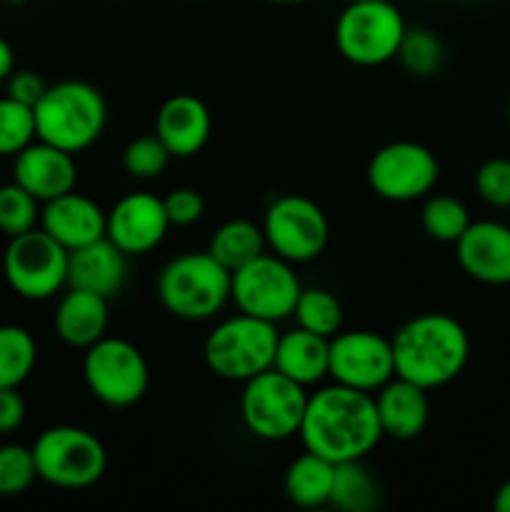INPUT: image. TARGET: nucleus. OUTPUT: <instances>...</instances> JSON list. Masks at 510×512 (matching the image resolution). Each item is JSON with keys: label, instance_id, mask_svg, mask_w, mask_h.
I'll list each match as a JSON object with an SVG mask.
<instances>
[{"label": "nucleus", "instance_id": "nucleus-1", "mask_svg": "<svg viewBox=\"0 0 510 512\" xmlns=\"http://www.w3.org/2000/svg\"><path fill=\"white\" fill-rule=\"evenodd\" d=\"M305 450L330 460H363L383 438L375 398L348 385H330L310 395L298 430Z\"/></svg>", "mask_w": 510, "mask_h": 512}, {"label": "nucleus", "instance_id": "nucleus-2", "mask_svg": "<svg viewBox=\"0 0 510 512\" xmlns=\"http://www.w3.org/2000/svg\"><path fill=\"white\" fill-rule=\"evenodd\" d=\"M395 375L423 390L443 388L463 373L470 340L463 325L443 313H423L403 325L390 340Z\"/></svg>", "mask_w": 510, "mask_h": 512}, {"label": "nucleus", "instance_id": "nucleus-3", "mask_svg": "<svg viewBox=\"0 0 510 512\" xmlns=\"http://www.w3.org/2000/svg\"><path fill=\"white\" fill-rule=\"evenodd\" d=\"M33 113L38 140L75 155L103 135L108 105L90 83L63 80L45 88L43 98L33 105Z\"/></svg>", "mask_w": 510, "mask_h": 512}, {"label": "nucleus", "instance_id": "nucleus-4", "mask_svg": "<svg viewBox=\"0 0 510 512\" xmlns=\"http://www.w3.org/2000/svg\"><path fill=\"white\" fill-rule=\"evenodd\" d=\"M230 270L213 255L183 253L158 275V298L180 320H208L230 300Z\"/></svg>", "mask_w": 510, "mask_h": 512}, {"label": "nucleus", "instance_id": "nucleus-5", "mask_svg": "<svg viewBox=\"0 0 510 512\" xmlns=\"http://www.w3.org/2000/svg\"><path fill=\"white\" fill-rule=\"evenodd\" d=\"M278 338L275 323L238 313L215 325L213 333L205 338V365L218 378L245 383L273 368Z\"/></svg>", "mask_w": 510, "mask_h": 512}, {"label": "nucleus", "instance_id": "nucleus-6", "mask_svg": "<svg viewBox=\"0 0 510 512\" xmlns=\"http://www.w3.org/2000/svg\"><path fill=\"white\" fill-rule=\"evenodd\" d=\"M405 20L390 0H348L335 23L340 55L360 68H375L398 58Z\"/></svg>", "mask_w": 510, "mask_h": 512}, {"label": "nucleus", "instance_id": "nucleus-7", "mask_svg": "<svg viewBox=\"0 0 510 512\" xmlns=\"http://www.w3.org/2000/svg\"><path fill=\"white\" fill-rule=\"evenodd\" d=\"M38 478L63 490H83L98 483L108 468V453L93 433L75 425H55L33 443Z\"/></svg>", "mask_w": 510, "mask_h": 512}, {"label": "nucleus", "instance_id": "nucleus-8", "mask_svg": "<svg viewBox=\"0 0 510 512\" xmlns=\"http://www.w3.org/2000/svg\"><path fill=\"white\" fill-rule=\"evenodd\" d=\"M308 395L305 388L275 368L258 373L245 380L240 395V415L255 438L260 440H288L293 438L303 423Z\"/></svg>", "mask_w": 510, "mask_h": 512}, {"label": "nucleus", "instance_id": "nucleus-9", "mask_svg": "<svg viewBox=\"0 0 510 512\" xmlns=\"http://www.w3.org/2000/svg\"><path fill=\"white\" fill-rule=\"evenodd\" d=\"M83 378L93 398L108 408H130L145 395L150 370L143 353L123 338H100L85 348Z\"/></svg>", "mask_w": 510, "mask_h": 512}, {"label": "nucleus", "instance_id": "nucleus-10", "mask_svg": "<svg viewBox=\"0 0 510 512\" xmlns=\"http://www.w3.org/2000/svg\"><path fill=\"white\" fill-rule=\"evenodd\" d=\"M10 290L25 300H48L68 285V250L43 228L10 238L3 255Z\"/></svg>", "mask_w": 510, "mask_h": 512}, {"label": "nucleus", "instance_id": "nucleus-11", "mask_svg": "<svg viewBox=\"0 0 510 512\" xmlns=\"http://www.w3.org/2000/svg\"><path fill=\"white\" fill-rule=\"evenodd\" d=\"M300 290L298 275L278 255H258L230 275V298L240 313L268 323H280L293 315Z\"/></svg>", "mask_w": 510, "mask_h": 512}, {"label": "nucleus", "instance_id": "nucleus-12", "mask_svg": "<svg viewBox=\"0 0 510 512\" xmlns=\"http://www.w3.org/2000/svg\"><path fill=\"white\" fill-rule=\"evenodd\" d=\"M265 243L288 263L315 260L328 245L330 225L323 208L303 195H283L273 200L263 218Z\"/></svg>", "mask_w": 510, "mask_h": 512}, {"label": "nucleus", "instance_id": "nucleus-13", "mask_svg": "<svg viewBox=\"0 0 510 512\" xmlns=\"http://www.w3.org/2000/svg\"><path fill=\"white\" fill-rule=\"evenodd\" d=\"M440 163L433 150L413 140L388 143L370 158L368 183L375 195L390 203H410L435 188Z\"/></svg>", "mask_w": 510, "mask_h": 512}, {"label": "nucleus", "instance_id": "nucleus-14", "mask_svg": "<svg viewBox=\"0 0 510 512\" xmlns=\"http://www.w3.org/2000/svg\"><path fill=\"white\" fill-rule=\"evenodd\" d=\"M330 378L348 388L375 393L395 378L393 345L370 330L335 333L330 338Z\"/></svg>", "mask_w": 510, "mask_h": 512}, {"label": "nucleus", "instance_id": "nucleus-15", "mask_svg": "<svg viewBox=\"0 0 510 512\" xmlns=\"http://www.w3.org/2000/svg\"><path fill=\"white\" fill-rule=\"evenodd\" d=\"M170 228L163 198L150 193H130L108 213L105 238L113 240L125 255H145L163 243Z\"/></svg>", "mask_w": 510, "mask_h": 512}, {"label": "nucleus", "instance_id": "nucleus-16", "mask_svg": "<svg viewBox=\"0 0 510 512\" xmlns=\"http://www.w3.org/2000/svg\"><path fill=\"white\" fill-rule=\"evenodd\" d=\"M13 180L20 188L28 190L38 203H48V200L75 190L78 165L68 150H60L55 145L43 143V140H38V143L33 140L28 148L15 155Z\"/></svg>", "mask_w": 510, "mask_h": 512}, {"label": "nucleus", "instance_id": "nucleus-17", "mask_svg": "<svg viewBox=\"0 0 510 512\" xmlns=\"http://www.w3.org/2000/svg\"><path fill=\"white\" fill-rule=\"evenodd\" d=\"M465 273L485 285L510 283V228L495 220H478L455 243Z\"/></svg>", "mask_w": 510, "mask_h": 512}, {"label": "nucleus", "instance_id": "nucleus-18", "mask_svg": "<svg viewBox=\"0 0 510 512\" xmlns=\"http://www.w3.org/2000/svg\"><path fill=\"white\" fill-rule=\"evenodd\" d=\"M105 223L108 215L100 210V205L75 190L48 200L40 210V228L58 240L68 253L105 238Z\"/></svg>", "mask_w": 510, "mask_h": 512}, {"label": "nucleus", "instance_id": "nucleus-19", "mask_svg": "<svg viewBox=\"0 0 510 512\" xmlns=\"http://www.w3.org/2000/svg\"><path fill=\"white\" fill-rule=\"evenodd\" d=\"M213 118L203 100L195 95H173L165 100L155 118V135L163 140L173 158H190L208 143Z\"/></svg>", "mask_w": 510, "mask_h": 512}, {"label": "nucleus", "instance_id": "nucleus-20", "mask_svg": "<svg viewBox=\"0 0 510 512\" xmlns=\"http://www.w3.org/2000/svg\"><path fill=\"white\" fill-rule=\"evenodd\" d=\"M128 255L108 238L83 245L68 253V285L90 290L103 298L120 293L128 275Z\"/></svg>", "mask_w": 510, "mask_h": 512}, {"label": "nucleus", "instance_id": "nucleus-21", "mask_svg": "<svg viewBox=\"0 0 510 512\" xmlns=\"http://www.w3.org/2000/svg\"><path fill=\"white\" fill-rule=\"evenodd\" d=\"M428 390L420 385L408 383L403 378H390L383 388H378L375 395V410H378L380 428L383 435H390L395 440H413L428 425L430 403Z\"/></svg>", "mask_w": 510, "mask_h": 512}, {"label": "nucleus", "instance_id": "nucleus-22", "mask_svg": "<svg viewBox=\"0 0 510 512\" xmlns=\"http://www.w3.org/2000/svg\"><path fill=\"white\" fill-rule=\"evenodd\" d=\"M55 333L70 348H90L108 330V298L90 290L70 288L55 310Z\"/></svg>", "mask_w": 510, "mask_h": 512}, {"label": "nucleus", "instance_id": "nucleus-23", "mask_svg": "<svg viewBox=\"0 0 510 512\" xmlns=\"http://www.w3.org/2000/svg\"><path fill=\"white\" fill-rule=\"evenodd\" d=\"M273 368L303 388L320 383L330 370V338L303 328L280 335Z\"/></svg>", "mask_w": 510, "mask_h": 512}, {"label": "nucleus", "instance_id": "nucleus-24", "mask_svg": "<svg viewBox=\"0 0 510 512\" xmlns=\"http://www.w3.org/2000/svg\"><path fill=\"white\" fill-rule=\"evenodd\" d=\"M335 480V463L315 453H305L290 463L285 473V495L298 508H320L330 503Z\"/></svg>", "mask_w": 510, "mask_h": 512}, {"label": "nucleus", "instance_id": "nucleus-25", "mask_svg": "<svg viewBox=\"0 0 510 512\" xmlns=\"http://www.w3.org/2000/svg\"><path fill=\"white\" fill-rule=\"evenodd\" d=\"M265 233L250 220H228L215 230L210 238L208 253L218 260L223 268L235 273L238 268L248 265L258 255L265 253Z\"/></svg>", "mask_w": 510, "mask_h": 512}, {"label": "nucleus", "instance_id": "nucleus-26", "mask_svg": "<svg viewBox=\"0 0 510 512\" xmlns=\"http://www.w3.org/2000/svg\"><path fill=\"white\" fill-rule=\"evenodd\" d=\"M38 360L35 338L20 325H0V388H20Z\"/></svg>", "mask_w": 510, "mask_h": 512}, {"label": "nucleus", "instance_id": "nucleus-27", "mask_svg": "<svg viewBox=\"0 0 510 512\" xmlns=\"http://www.w3.org/2000/svg\"><path fill=\"white\" fill-rule=\"evenodd\" d=\"M330 505L343 512H368L378 505V485L360 460L335 465Z\"/></svg>", "mask_w": 510, "mask_h": 512}, {"label": "nucleus", "instance_id": "nucleus-28", "mask_svg": "<svg viewBox=\"0 0 510 512\" xmlns=\"http://www.w3.org/2000/svg\"><path fill=\"white\" fill-rule=\"evenodd\" d=\"M298 328L310 330L323 338H333L343 325V308L338 298L323 288H303L293 310Z\"/></svg>", "mask_w": 510, "mask_h": 512}, {"label": "nucleus", "instance_id": "nucleus-29", "mask_svg": "<svg viewBox=\"0 0 510 512\" xmlns=\"http://www.w3.org/2000/svg\"><path fill=\"white\" fill-rule=\"evenodd\" d=\"M423 230L438 243H458L460 235L468 230L470 213L458 198L435 195L423 205Z\"/></svg>", "mask_w": 510, "mask_h": 512}, {"label": "nucleus", "instance_id": "nucleus-30", "mask_svg": "<svg viewBox=\"0 0 510 512\" xmlns=\"http://www.w3.org/2000/svg\"><path fill=\"white\" fill-rule=\"evenodd\" d=\"M35 138L33 108L10 95L0 98V158H15Z\"/></svg>", "mask_w": 510, "mask_h": 512}, {"label": "nucleus", "instance_id": "nucleus-31", "mask_svg": "<svg viewBox=\"0 0 510 512\" xmlns=\"http://www.w3.org/2000/svg\"><path fill=\"white\" fill-rule=\"evenodd\" d=\"M40 223L38 200L18 183L0 185V233L15 238Z\"/></svg>", "mask_w": 510, "mask_h": 512}, {"label": "nucleus", "instance_id": "nucleus-32", "mask_svg": "<svg viewBox=\"0 0 510 512\" xmlns=\"http://www.w3.org/2000/svg\"><path fill=\"white\" fill-rule=\"evenodd\" d=\"M398 58L408 73L428 78L443 65V43L425 28H405Z\"/></svg>", "mask_w": 510, "mask_h": 512}, {"label": "nucleus", "instance_id": "nucleus-33", "mask_svg": "<svg viewBox=\"0 0 510 512\" xmlns=\"http://www.w3.org/2000/svg\"><path fill=\"white\" fill-rule=\"evenodd\" d=\"M38 478L33 450L25 445H0V498H15L25 493Z\"/></svg>", "mask_w": 510, "mask_h": 512}, {"label": "nucleus", "instance_id": "nucleus-34", "mask_svg": "<svg viewBox=\"0 0 510 512\" xmlns=\"http://www.w3.org/2000/svg\"><path fill=\"white\" fill-rule=\"evenodd\" d=\"M170 150L165 148L158 135H143V138L130 140L123 153V165L128 175L138 180H153L163 175L170 163Z\"/></svg>", "mask_w": 510, "mask_h": 512}, {"label": "nucleus", "instance_id": "nucleus-35", "mask_svg": "<svg viewBox=\"0 0 510 512\" xmlns=\"http://www.w3.org/2000/svg\"><path fill=\"white\" fill-rule=\"evenodd\" d=\"M475 190L493 208H510V160H485L475 173Z\"/></svg>", "mask_w": 510, "mask_h": 512}, {"label": "nucleus", "instance_id": "nucleus-36", "mask_svg": "<svg viewBox=\"0 0 510 512\" xmlns=\"http://www.w3.org/2000/svg\"><path fill=\"white\" fill-rule=\"evenodd\" d=\"M165 213H168L170 225H193L203 218L205 200L198 190L178 188L163 198Z\"/></svg>", "mask_w": 510, "mask_h": 512}, {"label": "nucleus", "instance_id": "nucleus-37", "mask_svg": "<svg viewBox=\"0 0 510 512\" xmlns=\"http://www.w3.org/2000/svg\"><path fill=\"white\" fill-rule=\"evenodd\" d=\"M5 83H8L10 98L30 105V108H33V105L43 98L45 88H48V85H45V80L40 78L35 70H13V75H10Z\"/></svg>", "mask_w": 510, "mask_h": 512}, {"label": "nucleus", "instance_id": "nucleus-38", "mask_svg": "<svg viewBox=\"0 0 510 512\" xmlns=\"http://www.w3.org/2000/svg\"><path fill=\"white\" fill-rule=\"evenodd\" d=\"M25 420V400L18 388H0V435L15 433Z\"/></svg>", "mask_w": 510, "mask_h": 512}, {"label": "nucleus", "instance_id": "nucleus-39", "mask_svg": "<svg viewBox=\"0 0 510 512\" xmlns=\"http://www.w3.org/2000/svg\"><path fill=\"white\" fill-rule=\"evenodd\" d=\"M15 70V53L13 48H10V43L5 38H0V83H5V80L13 75Z\"/></svg>", "mask_w": 510, "mask_h": 512}, {"label": "nucleus", "instance_id": "nucleus-40", "mask_svg": "<svg viewBox=\"0 0 510 512\" xmlns=\"http://www.w3.org/2000/svg\"><path fill=\"white\" fill-rule=\"evenodd\" d=\"M493 508L498 512H510V480H505L503 485L498 488L493 500Z\"/></svg>", "mask_w": 510, "mask_h": 512}, {"label": "nucleus", "instance_id": "nucleus-41", "mask_svg": "<svg viewBox=\"0 0 510 512\" xmlns=\"http://www.w3.org/2000/svg\"><path fill=\"white\" fill-rule=\"evenodd\" d=\"M263 3H275V5H300V3H310V0H263Z\"/></svg>", "mask_w": 510, "mask_h": 512}, {"label": "nucleus", "instance_id": "nucleus-42", "mask_svg": "<svg viewBox=\"0 0 510 512\" xmlns=\"http://www.w3.org/2000/svg\"><path fill=\"white\" fill-rule=\"evenodd\" d=\"M0 3H10V5H23V3H30V0H0Z\"/></svg>", "mask_w": 510, "mask_h": 512}, {"label": "nucleus", "instance_id": "nucleus-43", "mask_svg": "<svg viewBox=\"0 0 510 512\" xmlns=\"http://www.w3.org/2000/svg\"><path fill=\"white\" fill-rule=\"evenodd\" d=\"M508 120H510V100H508Z\"/></svg>", "mask_w": 510, "mask_h": 512}, {"label": "nucleus", "instance_id": "nucleus-44", "mask_svg": "<svg viewBox=\"0 0 510 512\" xmlns=\"http://www.w3.org/2000/svg\"><path fill=\"white\" fill-rule=\"evenodd\" d=\"M195 3H205V0H195Z\"/></svg>", "mask_w": 510, "mask_h": 512}]
</instances>
